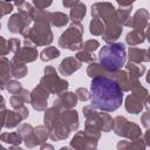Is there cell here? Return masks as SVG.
Returning a JSON list of instances; mask_svg holds the SVG:
<instances>
[{
	"instance_id": "obj_3",
	"label": "cell",
	"mask_w": 150,
	"mask_h": 150,
	"mask_svg": "<svg viewBox=\"0 0 150 150\" xmlns=\"http://www.w3.org/2000/svg\"><path fill=\"white\" fill-rule=\"evenodd\" d=\"M6 1H12V0H6Z\"/></svg>"
},
{
	"instance_id": "obj_1",
	"label": "cell",
	"mask_w": 150,
	"mask_h": 150,
	"mask_svg": "<svg viewBox=\"0 0 150 150\" xmlns=\"http://www.w3.org/2000/svg\"><path fill=\"white\" fill-rule=\"evenodd\" d=\"M123 102V91L112 79L97 76L90 83V103L94 108L103 111H115Z\"/></svg>"
},
{
	"instance_id": "obj_2",
	"label": "cell",
	"mask_w": 150,
	"mask_h": 150,
	"mask_svg": "<svg viewBox=\"0 0 150 150\" xmlns=\"http://www.w3.org/2000/svg\"><path fill=\"white\" fill-rule=\"evenodd\" d=\"M127 60V52L123 43H111L101 48L98 53V61L104 69L116 71L121 69Z\"/></svg>"
}]
</instances>
